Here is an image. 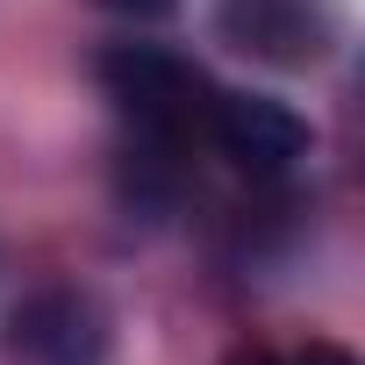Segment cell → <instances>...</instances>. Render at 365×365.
<instances>
[{
	"instance_id": "cell-6",
	"label": "cell",
	"mask_w": 365,
	"mask_h": 365,
	"mask_svg": "<svg viewBox=\"0 0 365 365\" xmlns=\"http://www.w3.org/2000/svg\"><path fill=\"white\" fill-rule=\"evenodd\" d=\"M294 365H358V358H351L344 344H308V351H301Z\"/></svg>"
},
{
	"instance_id": "cell-3",
	"label": "cell",
	"mask_w": 365,
	"mask_h": 365,
	"mask_svg": "<svg viewBox=\"0 0 365 365\" xmlns=\"http://www.w3.org/2000/svg\"><path fill=\"white\" fill-rule=\"evenodd\" d=\"M8 351L22 365H108V315L79 287H43L8 315Z\"/></svg>"
},
{
	"instance_id": "cell-1",
	"label": "cell",
	"mask_w": 365,
	"mask_h": 365,
	"mask_svg": "<svg viewBox=\"0 0 365 365\" xmlns=\"http://www.w3.org/2000/svg\"><path fill=\"white\" fill-rule=\"evenodd\" d=\"M101 93L115 101V115L136 129V143L150 150H187L208 136V115H215V86L194 58L179 51H158V43H115L101 51Z\"/></svg>"
},
{
	"instance_id": "cell-4",
	"label": "cell",
	"mask_w": 365,
	"mask_h": 365,
	"mask_svg": "<svg viewBox=\"0 0 365 365\" xmlns=\"http://www.w3.org/2000/svg\"><path fill=\"white\" fill-rule=\"evenodd\" d=\"M215 29L265 58V65H322L329 43H336V8L329 0H222L215 8Z\"/></svg>"
},
{
	"instance_id": "cell-2",
	"label": "cell",
	"mask_w": 365,
	"mask_h": 365,
	"mask_svg": "<svg viewBox=\"0 0 365 365\" xmlns=\"http://www.w3.org/2000/svg\"><path fill=\"white\" fill-rule=\"evenodd\" d=\"M208 136H215V150H222L237 172H251V179H287V172L315 150V129H308L287 101H265V93H215Z\"/></svg>"
},
{
	"instance_id": "cell-5",
	"label": "cell",
	"mask_w": 365,
	"mask_h": 365,
	"mask_svg": "<svg viewBox=\"0 0 365 365\" xmlns=\"http://www.w3.org/2000/svg\"><path fill=\"white\" fill-rule=\"evenodd\" d=\"M101 8H108V15H122V22H165L179 0H101Z\"/></svg>"
}]
</instances>
